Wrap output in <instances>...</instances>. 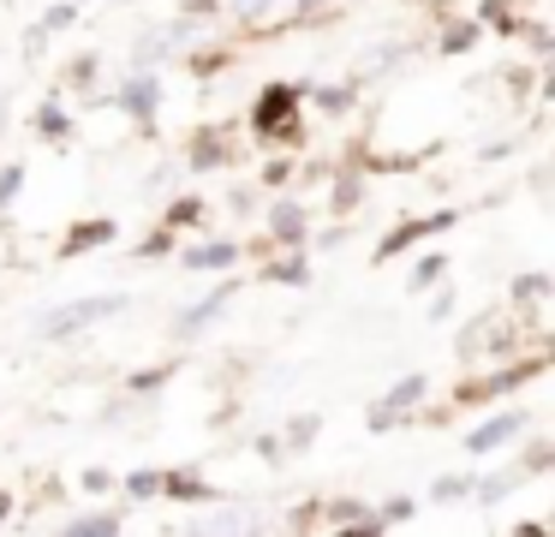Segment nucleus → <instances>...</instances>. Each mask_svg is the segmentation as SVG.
I'll return each mask as SVG.
<instances>
[{
  "instance_id": "obj_37",
  "label": "nucleus",
  "mask_w": 555,
  "mask_h": 537,
  "mask_svg": "<svg viewBox=\"0 0 555 537\" xmlns=\"http://www.w3.org/2000/svg\"><path fill=\"white\" fill-rule=\"evenodd\" d=\"M78 7H85V0H78Z\"/></svg>"
},
{
  "instance_id": "obj_18",
  "label": "nucleus",
  "mask_w": 555,
  "mask_h": 537,
  "mask_svg": "<svg viewBox=\"0 0 555 537\" xmlns=\"http://www.w3.org/2000/svg\"><path fill=\"white\" fill-rule=\"evenodd\" d=\"M299 102H317L323 114H347V107H352V84H328V90H299Z\"/></svg>"
},
{
  "instance_id": "obj_28",
  "label": "nucleus",
  "mask_w": 555,
  "mask_h": 537,
  "mask_svg": "<svg viewBox=\"0 0 555 537\" xmlns=\"http://www.w3.org/2000/svg\"><path fill=\"white\" fill-rule=\"evenodd\" d=\"M96 66H102L96 54H78L73 66H66V84H73V90H90V84H96Z\"/></svg>"
},
{
  "instance_id": "obj_27",
  "label": "nucleus",
  "mask_w": 555,
  "mask_h": 537,
  "mask_svg": "<svg viewBox=\"0 0 555 537\" xmlns=\"http://www.w3.org/2000/svg\"><path fill=\"white\" fill-rule=\"evenodd\" d=\"M412 513H418V501H412V496H388L383 508H376V525H406Z\"/></svg>"
},
{
  "instance_id": "obj_7",
  "label": "nucleus",
  "mask_w": 555,
  "mask_h": 537,
  "mask_svg": "<svg viewBox=\"0 0 555 537\" xmlns=\"http://www.w3.org/2000/svg\"><path fill=\"white\" fill-rule=\"evenodd\" d=\"M263 227H269V239H275V245H299V239L311 233V221H305V203H293V197L269 203Z\"/></svg>"
},
{
  "instance_id": "obj_23",
  "label": "nucleus",
  "mask_w": 555,
  "mask_h": 537,
  "mask_svg": "<svg viewBox=\"0 0 555 537\" xmlns=\"http://www.w3.org/2000/svg\"><path fill=\"white\" fill-rule=\"evenodd\" d=\"M108 239H114V221H90L66 233V251H90V245H108Z\"/></svg>"
},
{
  "instance_id": "obj_12",
  "label": "nucleus",
  "mask_w": 555,
  "mask_h": 537,
  "mask_svg": "<svg viewBox=\"0 0 555 537\" xmlns=\"http://www.w3.org/2000/svg\"><path fill=\"white\" fill-rule=\"evenodd\" d=\"M328 525H347V532H383V525H376V508H364V501H335V508H328Z\"/></svg>"
},
{
  "instance_id": "obj_30",
  "label": "nucleus",
  "mask_w": 555,
  "mask_h": 537,
  "mask_svg": "<svg viewBox=\"0 0 555 537\" xmlns=\"http://www.w3.org/2000/svg\"><path fill=\"white\" fill-rule=\"evenodd\" d=\"M472 42H478V24H472V18H460L454 30H442V48H448V54H460V48H472Z\"/></svg>"
},
{
  "instance_id": "obj_14",
  "label": "nucleus",
  "mask_w": 555,
  "mask_h": 537,
  "mask_svg": "<svg viewBox=\"0 0 555 537\" xmlns=\"http://www.w3.org/2000/svg\"><path fill=\"white\" fill-rule=\"evenodd\" d=\"M507 293H514V305H543V298H550L555 293V281H550V274H543V269H531V274H519V281L514 286H507Z\"/></svg>"
},
{
  "instance_id": "obj_2",
  "label": "nucleus",
  "mask_w": 555,
  "mask_h": 537,
  "mask_svg": "<svg viewBox=\"0 0 555 537\" xmlns=\"http://www.w3.org/2000/svg\"><path fill=\"white\" fill-rule=\"evenodd\" d=\"M114 107H120L126 119H138V126H156L162 114V78L156 66H132L120 78V90H114Z\"/></svg>"
},
{
  "instance_id": "obj_25",
  "label": "nucleus",
  "mask_w": 555,
  "mask_h": 537,
  "mask_svg": "<svg viewBox=\"0 0 555 537\" xmlns=\"http://www.w3.org/2000/svg\"><path fill=\"white\" fill-rule=\"evenodd\" d=\"M37 24H42V30H49V36H54V30H73V24H78V0H54V7L42 12Z\"/></svg>"
},
{
  "instance_id": "obj_13",
  "label": "nucleus",
  "mask_w": 555,
  "mask_h": 537,
  "mask_svg": "<svg viewBox=\"0 0 555 537\" xmlns=\"http://www.w3.org/2000/svg\"><path fill=\"white\" fill-rule=\"evenodd\" d=\"M162 496H173V501H209V484L197 472H162Z\"/></svg>"
},
{
  "instance_id": "obj_31",
  "label": "nucleus",
  "mask_w": 555,
  "mask_h": 537,
  "mask_svg": "<svg viewBox=\"0 0 555 537\" xmlns=\"http://www.w3.org/2000/svg\"><path fill=\"white\" fill-rule=\"evenodd\" d=\"M78 484H85V496H108V489H114V472H102V465H90V472L78 477Z\"/></svg>"
},
{
  "instance_id": "obj_8",
  "label": "nucleus",
  "mask_w": 555,
  "mask_h": 537,
  "mask_svg": "<svg viewBox=\"0 0 555 537\" xmlns=\"http://www.w3.org/2000/svg\"><path fill=\"white\" fill-rule=\"evenodd\" d=\"M180 263L197 274H228L233 263H240V239H204V245H192Z\"/></svg>"
},
{
  "instance_id": "obj_21",
  "label": "nucleus",
  "mask_w": 555,
  "mask_h": 537,
  "mask_svg": "<svg viewBox=\"0 0 555 537\" xmlns=\"http://www.w3.org/2000/svg\"><path fill=\"white\" fill-rule=\"evenodd\" d=\"M269 281H281V286H311V263L305 257H281V263H269Z\"/></svg>"
},
{
  "instance_id": "obj_22",
  "label": "nucleus",
  "mask_w": 555,
  "mask_h": 537,
  "mask_svg": "<svg viewBox=\"0 0 555 537\" xmlns=\"http://www.w3.org/2000/svg\"><path fill=\"white\" fill-rule=\"evenodd\" d=\"M114 489H120V496H132V501H150V496H162V472H126Z\"/></svg>"
},
{
  "instance_id": "obj_4",
  "label": "nucleus",
  "mask_w": 555,
  "mask_h": 537,
  "mask_svg": "<svg viewBox=\"0 0 555 537\" xmlns=\"http://www.w3.org/2000/svg\"><path fill=\"white\" fill-rule=\"evenodd\" d=\"M293 114H299V90H293V84H269V90L257 95V107H251V126L263 131V138L269 131L281 138V131H293Z\"/></svg>"
},
{
  "instance_id": "obj_10",
  "label": "nucleus",
  "mask_w": 555,
  "mask_h": 537,
  "mask_svg": "<svg viewBox=\"0 0 555 537\" xmlns=\"http://www.w3.org/2000/svg\"><path fill=\"white\" fill-rule=\"evenodd\" d=\"M66 532L73 537H114V532H126V513L120 508H90V513H73Z\"/></svg>"
},
{
  "instance_id": "obj_9",
  "label": "nucleus",
  "mask_w": 555,
  "mask_h": 537,
  "mask_svg": "<svg viewBox=\"0 0 555 537\" xmlns=\"http://www.w3.org/2000/svg\"><path fill=\"white\" fill-rule=\"evenodd\" d=\"M526 465H507V472H490V477H472V501H478V508H495V501H507L514 496L519 484H526Z\"/></svg>"
},
{
  "instance_id": "obj_5",
  "label": "nucleus",
  "mask_w": 555,
  "mask_h": 537,
  "mask_svg": "<svg viewBox=\"0 0 555 537\" xmlns=\"http://www.w3.org/2000/svg\"><path fill=\"white\" fill-rule=\"evenodd\" d=\"M418 400H424V376H400L395 388H388L383 400L371 406V430H395L400 418L418 412Z\"/></svg>"
},
{
  "instance_id": "obj_24",
  "label": "nucleus",
  "mask_w": 555,
  "mask_h": 537,
  "mask_svg": "<svg viewBox=\"0 0 555 537\" xmlns=\"http://www.w3.org/2000/svg\"><path fill=\"white\" fill-rule=\"evenodd\" d=\"M18 191H25V162H7L0 167V215L18 203Z\"/></svg>"
},
{
  "instance_id": "obj_17",
  "label": "nucleus",
  "mask_w": 555,
  "mask_h": 537,
  "mask_svg": "<svg viewBox=\"0 0 555 537\" xmlns=\"http://www.w3.org/2000/svg\"><path fill=\"white\" fill-rule=\"evenodd\" d=\"M317 430H323V418H317V412H299L287 430H281V448H287V453L311 448V442H317Z\"/></svg>"
},
{
  "instance_id": "obj_16",
  "label": "nucleus",
  "mask_w": 555,
  "mask_h": 537,
  "mask_svg": "<svg viewBox=\"0 0 555 537\" xmlns=\"http://www.w3.org/2000/svg\"><path fill=\"white\" fill-rule=\"evenodd\" d=\"M442 281H448V257H442V251H430V257H418L406 293H430V286H442Z\"/></svg>"
},
{
  "instance_id": "obj_3",
  "label": "nucleus",
  "mask_w": 555,
  "mask_h": 537,
  "mask_svg": "<svg viewBox=\"0 0 555 537\" xmlns=\"http://www.w3.org/2000/svg\"><path fill=\"white\" fill-rule=\"evenodd\" d=\"M233 298H240V281H221L216 293H204L192 310H185V317H173V341H197V334H204L209 322H221V317H228V305H233Z\"/></svg>"
},
{
  "instance_id": "obj_36",
  "label": "nucleus",
  "mask_w": 555,
  "mask_h": 537,
  "mask_svg": "<svg viewBox=\"0 0 555 537\" xmlns=\"http://www.w3.org/2000/svg\"><path fill=\"white\" fill-rule=\"evenodd\" d=\"M317 7H328V0H299V12H317Z\"/></svg>"
},
{
  "instance_id": "obj_33",
  "label": "nucleus",
  "mask_w": 555,
  "mask_h": 537,
  "mask_svg": "<svg viewBox=\"0 0 555 537\" xmlns=\"http://www.w3.org/2000/svg\"><path fill=\"white\" fill-rule=\"evenodd\" d=\"M257 453H263V460H281V453H287V448H281V436H275V430H269V436H257Z\"/></svg>"
},
{
  "instance_id": "obj_6",
  "label": "nucleus",
  "mask_w": 555,
  "mask_h": 537,
  "mask_svg": "<svg viewBox=\"0 0 555 537\" xmlns=\"http://www.w3.org/2000/svg\"><path fill=\"white\" fill-rule=\"evenodd\" d=\"M526 424H531V412H519V406H514V412H495V418H483V424L466 436V453H495V448H507V442H514Z\"/></svg>"
},
{
  "instance_id": "obj_20",
  "label": "nucleus",
  "mask_w": 555,
  "mask_h": 537,
  "mask_svg": "<svg viewBox=\"0 0 555 537\" xmlns=\"http://www.w3.org/2000/svg\"><path fill=\"white\" fill-rule=\"evenodd\" d=\"M430 501H472V472H442L430 484Z\"/></svg>"
},
{
  "instance_id": "obj_11",
  "label": "nucleus",
  "mask_w": 555,
  "mask_h": 537,
  "mask_svg": "<svg viewBox=\"0 0 555 537\" xmlns=\"http://www.w3.org/2000/svg\"><path fill=\"white\" fill-rule=\"evenodd\" d=\"M442 227H454V215H430V221H406V227H395V233L383 239V251H376V257H395L400 245H412V239H430V233H442Z\"/></svg>"
},
{
  "instance_id": "obj_32",
  "label": "nucleus",
  "mask_w": 555,
  "mask_h": 537,
  "mask_svg": "<svg viewBox=\"0 0 555 537\" xmlns=\"http://www.w3.org/2000/svg\"><path fill=\"white\" fill-rule=\"evenodd\" d=\"M287 174H293V162H269L263 167V186H287Z\"/></svg>"
},
{
  "instance_id": "obj_34",
  "label": "nucleus",
  "mask_w": 555,
  "mask_h": 537,
  "mask_svg": "<svg viewBox=\"0 0 555 537\" xmlns=\"http://www.w3.org/2000/svg\"><path fill=\"white\" fill-rule=\"evenodd\" d=\"M454 317V293H436V305H430V322H448Z\"/></svg>"
},
{
  "instance_id": "obj_26",
  "label": "nucleus",
  "mask_w": 555,
  "mask_h": 537,
  "mask_svg": "<svg viewBox=\"0 0 555 537\" xmlns=\"http://www.w3.org/2000/svg\"><path fill=\"white\" fill-rule=\"evenodd\" d=\"M168 227H197L204 221V197H180V203H168V215H162Z\"/></svg>"
},
{
  "instance_id": "obj_35",
  "label": "nucleus",
  "mask_w": 555,
  "mask_h": 537,
  "mask_svg": "<svg viewBox=\"0 0 555 537\" xmlns=\"http://www.w3.org/2000/svg\"><path fill=\"white\" fill-rule=\"evenodd\" d=\"M7 520H13V501H7V496H0V525H7Z\"/></svg>"
},
{
  "instance_id": "obj_19",
  "label": "nucleus",
  "mask_w": 555,
  "mask_h": 537,
  "mask_svg": "<svg viewBox=\"0 0 555 537\" xmlns=\"http://www.w3.org/2000/svg\"><path fill=\"white\" fill-rule=\"evenodd\" d=\"M216 162H228V143H221L216 131H204V138L192 143V174H209Z\"/></svg>"
},
{
  "instance_id": "obj_1",
  "label": "nucleus",
  "mask_w": 555,
  "mask_h": 537,
  "mask_svg": "<svg viewBox=\"0 0 555 537\" xmlns=\"http://www.w3.org/2000/svg\"><path fill=\"white\" fill-rule=\"evenodd\" d=\"M120 310H132L126 293H85V298H73V305H54L49 317H37V341H73V334L96 329V322L120 317Z\"/></svg>"
},
{
  "instance_id": "obj_15",
  "label": "nucleus",
  "mask_w": 555,
  "mask_h": 537,
  "mask_svg": "<svg viewBox=\"0 0 555 537\" xmlns=\"http://www.w3.org/2000/svg\"><path fill=\"white\" fill-rule=\"evenodd\" d=\"M37 131H42L49 143H66V138H73V114H66L61 102H42V107H37Z\"/></svg>"
},
{
  "instance_id": "obj_29",
  "label": "nucleus",
  "mask_w": 555,
  "mask_h": 537,
  "mask_svg": "<svg viewBox=\"0 0 555 537\" xmlns=\"http://www.w3.org/2000/svg\"><path fill=\"white\" fill-rule=\"evenodd\" d=\"M228 12L240 24H257V18H269V12H275V0H228Z\"/></svg>"
}]
</instances>
